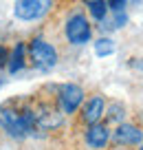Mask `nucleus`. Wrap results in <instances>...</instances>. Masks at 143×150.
Masks as SVG:
<instances>
[{
  "mask_svg": "<svg viewBox=\"0 0 143 150\" xmlns=\"http://www.w3.org/2000/svg\"><path fill=\"white\" fill-rule=\"evenodd\" d=\"M125 117H128V110H125V106L121 102L106 104V115H104V119H106L108 126H117V124L125 122Z\"/></svg>",
  "mask_w": 143,
  "mask_h": 150,
  "instance_id": "obj_11",
  "label": "nucleus"
},
{
  "mask_svg": "<svg viewBox=\"0 0 143 150\" xmlns=\"http://www.w3.org/2000/svg\"><path fill=\"white\" fill-rule=\"evenodd\" d=\"M143 141V128L134 122H121L112 128L110 144L117 150H134Z\"/></svg>",
  "mask_w": 143,
  "mask_h": 150,
  "instance_id": "obj_5",
  "label": "nucleus"
},
{
  "mask_svg": "<svg viewBox=\"0 0 143 150\" xmlns=\"http://www.w3.org/2000/svg\"><path fill=\"white\" fill-rule=\"evenodd\" d=\"M104 115H106V97L104 95H92V97L84 99L82 104V112H79V122L84 126H90V124L104 122Z\"/></svg>",
  "mask_w": 143,
  "mask_h": 150,
  "instance_id": "obj_9",
  "label": "nucleus"
},
{
  "mask_svg": "<svg viewBox=\"0 0 143 150\" xmlns=\"http://www.w3.org/2000/svg\"><path fill=\"white\" fill-rule=\"evenodd\" d=\"M27 44L24 42H18L13 49H11V53H9V60H7V71H9L11 75H15V73H20V71L27 66Z\"/></svg>",
  "mask_w": 143,
  "mask_h": 150,
  "instance_id": "obj_10",
  "label": "nucleus"
},
{
  "mask_svg": "<svg viewBox=\"0 0 143 150\" xmlns=\"http://www.w3.org/2000/svg\"><path fill=\"white\" fill-rule=\"evenodd\" d=\"M92 49H95V55H97V57H108V55H112V53L117 51V44H115V40H112V38L101 35V38H97V40H95Z\"/></svg>",
  "mask_w": 143,
  "mask_h": 150,
  "instance_id": "obj_12",
  "label": "nucleus"
},
{
  "mask_svg": "<svg viewBox=\"0 0 143 150\" xmlns=\"http://www.w3.org/2000/svg\"><path fill=\"white\" fill-rule=\"evenodd\" d=\"M112 24H115V29H123L128 24V13L125 11H112Z\"/></svg>",
  "mask_w": 143,
  "mask_h": 150,
  "instance_id": "obj_14",
  "label": "nucleus"
},
{
  "mask_svg": "<svg viewBox=\"0 0 143 150\" xmlns=\"http://www.w3.org/2000/svg\"><path fill=\"white\" fill-rule=\"evenodd\" d=\"M139 150H143V141H141V144H139Z\"/></svg>",
  "mask_w": 143,
  "mask_h": 150,
  "instance_id": "obj_17",
  "label": "nucleus"
},
{
  "mask_svg": "<svg viewBox=\"0 0 143 150\" xmlns=\"http://www.w3.org/2000/svg\"><path fill=\"white\" fill-rule=\"evenodd\" d=\"M86 7L95 22H99L108 16V0H86Z\"/></svg>",
  "mask_w": 143,
  "mask_h": 150,
  "instance_id": "obj_13",
  "label": "nucleus"
},
{
  "mask_svg": "<svg viewBox=\"0 0 143 150\" xmlns=\"http://www.w3.org/2000/svg\"><path fill=\"white\" fill-rule=\"evenodd\" d=\"M53 0H15L13 2V16L22 22H33L49 13Z\"/></svg>",
  "mask_w": 143,
  "mask_h": 150,
  "instance_id": "obj_7",
  "label": "nucleus"
},
{
  "mask_svg": "<svg viewBox=\"0 0 143 150\" xmlns=\"http://www.w3.org/2000/svg\"><path fill=\"white\" fill-rule=\"evenodd\" d=\"M64 35L68 40V44L84 47L86 42H90V38H92V24L88 22V18L82 11H75L73 16H68V20L64 24Z\"/></svg>",
  "mask_w": 143,
  "mask_h": 150,
  "instance_id": "obj_6",
  "label": "nucleus"
},
{
  "mask_svg": "<svg viewBox=\"0 0 143 150\" xmlns=\"http://www.w3.org/2000/svg\"><path fill=\"white\" fill-rule=\"evenodd\" d=\"M128 64H130V69L141 71V73H143V57H132V60H130Z\"/></svg>",
  "mask_w": 143,
  "mask_h": 150,
  "instance_id": "obj_16",
  "label": "nucleus"
},
{
  "mask_svg": "<svg viewBox=\"0 0 143 150\" xmlns=\"http://www.w3.org/2000/svg\"><path fill=\"white\" fill-rule=\"evenodd\" d=\"M110 11H125V0H108Z\"/></svg>",
  "mask_w": 143,
  "mask_h": 150,
  "instance_id": "obj_15",
  "label": "nucleus"
},
{
  "mask_svg": "<svg viewBox=\"0 0 143 150\" xmlns=\"http://www.w3.org/2000/svg\"><path fill=\"white\" fill-rule=\"evenodd\" d=\"M27 53H29V60H31V64L35 66L37 71H42V73H46V71H53L57 66V60H60V55H57V49L53 47L51 42H46L44 38H33L31 42L27 44Z\"/></svg>",
  "mask_w": 143,
  "mask_h": 150,
  "instance_id": "obj_2",
  "label": "nucleus"
},
{
  "mask_svg": "<svg viewBox=\"0 0 143 150\" xmlns=\"http://www.w3.org/2000/svg\"><path fill=\"white\" fill-rule=\"evenodd\" d=\"M110 132L112 128L106 122H97L84 128V146L88 150H106L110 146Z\"/></svg>",
  "mask_w": 143,
  "mask_h": 150,
  "instance_id": "obj_8",
  "label": "nucleus"
},
{
  "mask_svg": "<svg viewBox=\"0 0 143 150\" xmlns=\"http://www.w3.org/2000/svg\"><path fill=\"white\" fill-rule=\"evenodd\" d=\"M33 108V117H35V128L37 132H53V130H60L66 122V115L57 108L55 102H40L37 106Z\"/></svg>",
  "mask_w": 143,
  "mask_h": 150,
  "instance_id": "obj_3",
  "label": "nucleus"
},
{
  "mask_svg": "<svg viewBox=\"0 0 143 150\" xmlns=\"http://www.w3.org/2000/svg\"><path fill=\"white\" fill-rule=\"evenodd\" d=\"M0 130L5 132L9 139H15V141H22L27 137L37 135L33 108L31 106L15 108L11 104L0 106Z\"/></svg>",
  "mask_w": 143,
  "mask_h": 150,
  "instance_id": "obj_1",
  "label": "nucleus"
},
{
  "mask_svg": "<svg viewBox=\"0 0 143 150\" xmlns=\"http://www.w3.org/2000/svg\"><path fill=\"white\" fill-rule=\"evenodd\" d=\"M84 99H86V91H84L79 84H75V82H66V84L57 86L55 104L66 117H73L75 112H79Z\"/></svg>",
  "mask_w": 143,
  "mask_h": 150,
  "instance_id": "obj_4",
  "label": "nucleus"
}]
</instances>
